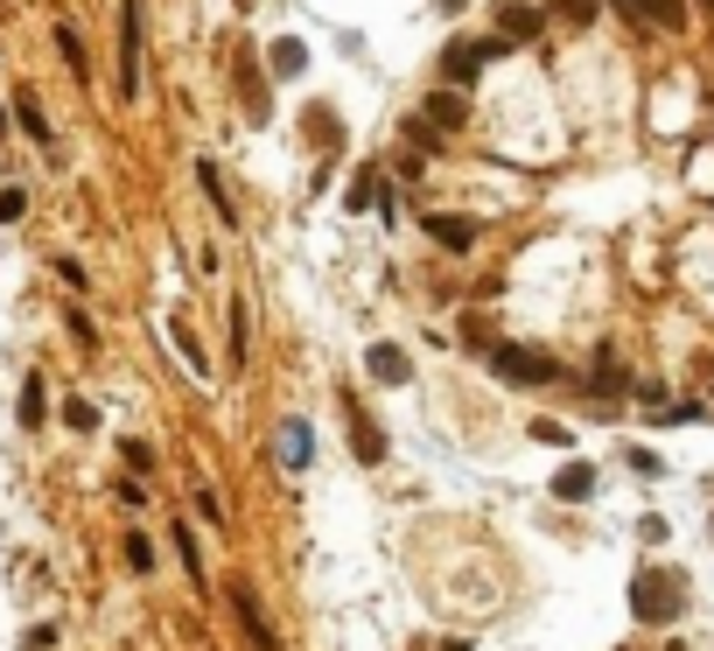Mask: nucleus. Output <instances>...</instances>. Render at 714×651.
Wrapping results in <instances>:
<instances>
[{
    "mask_svg": "<svg viewBox=\"0 0 714 651\" xmlns=\"http://www.w3.org/2000/svg\"><path fill=\"white\" fill-rule=\"evenodd\" d=\"M630 609H638V624H672V617L686 609V596H680V574L645 567V574H638V588H630Z\"/></svg>",
    "mask_w": 714,
    "mask_h": 651,
    "instance_id": "nucleus-1",
    "label": "nucleus"
},
{
    "mask_svg": "<svg viewBox=\"0 0 714 651\" xmlns=\"http://www.w3.org/2000/svg\"><path fill=\"white\" fill-rule=\"evenodd\" d=\"M491 365L505 378H518V386H553V378H561V365L539 357V351H526V343H491Z\"/></svg>",
    "mask_w": 714,
    "mask_h": 651,
    "instance_id": "nucleus-2",
    "label": "nucleus"
},
{
    "mask_svg": "<svg viewBox=\"0 0 714 651\" xmlns=\"http://www.w3.org/2000/svg\"><path fill=\"white\" fill-rule=\"evenodd\" d=\"M120 99H141V0H120Z\"/></svg>",
    "mask_w": 714,
    "mask_h": 651,
    "instance_id": "nucleus-3",
    "label": "nucleus"
},
{
    "mask_svg": "<svg viewBox=\"0 0 714 651\" xmlns=\"http://www.w3.org/2000/svg\"><path fill=\"white\" fill-rule=\"evenodd\" d=\"M231 609H239V630H245V644H253V651H281L274 624L260 617V596H253V582H231Z\"/></svg>",
    "mask_w": 714,
    "mask_h": 651,
    "instance_id": "nucleus-4",
    "label": "nucleus"
},
{
    "mask_svg": "<svg viewBox=\"0 0 714 651\" xmlns=\"http://www.w3.org/2000/svg\"><path fill=\"white\" fill-rule=\"evenodd\" d=\"M491 56H497V43H449V56H441V78L470 91V85H476V70H484Z\"/></svg>",
    "mask_w": 714,
    "mask_h": 651,
    "instance_id": "nucleus-5",
    "label": "nucleus"
},
{
    "mask_svg": "<svg viewBox=\"0 0 714 651\" xmlns=\"http://www.w3.org/2000/svg\"><path fill=\"white\" fill-rule=\"evenodd\" d=\"M428 239L441 253H470L476 245V218H449V210H428Z\"/></svg>",
    "mask_w": 714,
    "mask_h": 651,
    "instance_id": "nucleus-6",
    "label": "nucleus"
},
{
    "mask_svg": "<svg viewBox=\"0 0 714 651\" xmlns=\"http://www.w3.org/2000/svg\"><path fill=\"white\" fill-rule=\"evenodd\" d=\"M616 8L645 29H686V0H616Z\"/></svg>",
    "mask_w": 714,
    "mask_h": 651,
    "instance_id": "nucleus-7",
    "label": "nucleus"
},
{
    "mask_svg": "<svg viewBox=\"0 0 714 651\" xmlns=\"http://www.w3.org/2000/svg\"><path fill=\"white\" fill-rule=\"evenodd\" d=\"M462 120H470V91H462V85H449V91H428V126L455 133Z\"/></svg>",
    "mask_w": 714,
    "mask_h": 651,
    "instance_id": "nucleus-8",
    "label": "nucleus"
},
{
    "mask_svg": "<svg viewBox=\"0 0 714 651\" xmlns=\"http://www.w3.org/2000/svg\"><path fill=\"white\" fill-rule=\"evenodd\" d=\"M364 365H372V378H385V386H407V378H414V365H407V351H399V343H372V351H364Z\"/></svg>",
    "mask_w": 714,
    "mask_h": 651,
    "instance_id": "nucleus-9",
    "label": "nucleus"
},
{
    "mask_svg": "<svg viewBox=\"0 0 714 651\" xmlns=\"http://www.w3.org/2000/svg\"><path fill=\"white\" fill-rule=\"evenodd\" d=\"M589 490H595V470L589 463H568L561 476H553V497H561V505H582Z\"/></svg>",
    "mask_w": 714,
    "mask_h": 651,
    "instance_id": "nucleus-10",
    "label": "nucleus"
},
{
    "mask_svg": "<svg viewBox=\"0 0 714 651\" xmlns=\"http://www.w3.org/2000/svg\"><path fill=\"white\" fill-rule=\"evenodd\" d=\"M343 203H351V210H372V203H385V176H378L372 162H364L358 176H351V197H343Z\"/></svg>",
    "mask_w": 714,
    "mask_h": 651,
    "instance_id": "nucleus-11",
    "label": "nucleus"
},
{
    "mask_svg": "<svg viewBox=\"0 0 714 651\" xmlns=\"http://www.w3.org/2000/svg\"><path fill=\"white\" fill-rule=\"evenodd\" d=\"M497 22H505V35H512V43H532V35H539V14L526 8V0H512V8L497 14Z\"/></svg>",
    "mask_w": 714,
    "mask_h": 651,
    "instance_id": "nucleus-12",
    "label": "nucleus"
},
{
    "mask_svg": "<svg viewBox=\"0 0 714 651\" xmlns=\"http://www.w3.org/2000/svg\"><path fill=\"white\" fill-rule=\"evenodd\" d=\"M197 183H204V197L218 203V218H224V224L239 218V210H231V189H224V176H218V168H210V162H197Z\"/></svg>",
    "mask_w": 714,
    "mask_h": 651,
    "instance_id": "nucleus-13",
    "label": "nucleus"
},
{
    "mask_svg": "<svg viewBox=\"0 0 714 651\" xmlns=\"http://www.w3.org/2000/svg\"><path fill=\"white\" fill-rule=\"evenodd\" d=\"M281 455H287V470L308 463V420H287V428H281Z\"/></svg>",
    "mask_w": 714,
    "mask_h": 651,
    "instance_id": "nucleus-14",
    "label": "nucleus"
},
{
    "mask_svg": "<svg viewBox=\"0 0 714 651\" xmlns=\"http://www.w3.org/2000/svg\"><path fill=\"white\" fill-rule=\"evenodd\" d=\"M301 64H308V49L295 43V35H287V43H274V70H281V78H295Z\"/></svg>",
    "mask_w": 714,
    "mask_h": 651,
    "instance_id": "nucleus-15",
    "label": "nucleus"
},
{
    "mask_svg": "<svg viewBox=\"0 0 714 651\" xmlns=\"http://www.w3.org/2000/svg\"><path fill=\"white\" fill-rule=\"evenodd\" d=\"M176 547H183V567H189V582H204V553H197V532L176 526Z\"/></svg>",
    "mask_w": 714,
    "mask_h": 651,
    "instance_id": "nucleus-16",
    "label": "nucleus"
},
{
    "mask_svg": "<svg viewBox=\"0 0 714 651\" xmlns=\"http://www.w3.org/2000/svg\"><path fill=\"white\" fill-rule=\"evenodd\" d=\"M561 22H574V29H589V22H595V0H561Z\"/></svg>",
    "mask_w": 714,
    "mask_h": 651,
    "instance_id": "nucleus-17",
    "label": "nucleus"
},
{
    "mask_svg": "<svg viewBox=\"0 0 714 651\" xmlns=\"http://www.w3.org/2000/svg\"><path fill=\"white\" fill-rule=\"evenodd\" d=\"M231 357H239V365H245V301H239V309H231Z\"/></svg>",
    "mask_w": 714,
    "mask_h": 651,
    "instance_id": "nucleus-18",
    "label": "nucleus"
},
{
    "mask_svg": "<svg viewBox=\"0 0 714 651\" xmlns=\"http://www.w3.org/2000/svg\"><path fill=\"white\" fill-rule=\"evenodd\" d=\"M56 43H64V56H70V70H85V43H77L70 29H56Z\"/></svg>",
    "mask_w": 714,
    "mask_h": 651,
    "instance_id": "nucleus-19",
    "label": "nucleus"
},
{
    "mask_svg": "<svg viewBox=\"0 0 714 651\" xmlns=\"http://www.w3.org/2000/svg\"><path fill=\"white\" fill-rule=\"evenodd\" d=\"M630 470H638V476H659L666 463H659V455H651V449H630Z\"/></svg>",
    "mask_w": 714,
    "mask_h": 651,
    "instance_id": "nucleus-20",
    "label": "nucleus"
},
{
    "mask_svg": "<svg viewBox=\"0 0 714 651\" xmlns=\"http://www.w3.org/2000/svg\"><path fill=\"white\" fill-rule=\"evenodd\" d=\"M441 651H470V644H441Z\"/></svg>",
    "mask_w": 714,
    "mask_h": 651,
    "instance_id": "nucleus-21",
    "label": "nucleus"
}]
</instances>
